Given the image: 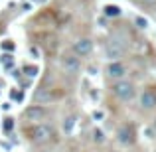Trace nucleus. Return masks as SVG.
<instances>
[{"mask_svg": "<svg viewBox=\"0 0 156 152\" xmlns=\"http://www.w3.org/2000/svg\"><path fill=\"white\" fill-rule=\"evenodd\" d=\"M24 118L30 122H36V125H40V122H44L48 118V109L42 105H32L28 107L26 111H24Z\"/></svg>", "mask_w": 156, "mask_h": 152, "instance_id": "3", "label": "nucleus"}, {"mask_svg": "<svg viewBox=\"0 0 156 152\" xmlns=\"http://www.w3.org/2000/svg\"><path fill=\"white\" fill-rule=\"evenodd\" d=\"M50 101H51V93H50V89L40 87L38 91L34 93V103H36V105H46V103H50Z\"/></svg>", "mask_w": 156, "mask_h": 152, "instance_id": "10", "label": "nucleus"}, {"mask_svg": "<svg viewBox=\"0 0 156 152\" xmlns=\"http://www.w3.org/2000/svg\"><path fill=\"white\" fill-rule=\"evenodd\" d=\"M22 71L26 73V77H30V79H32V77H36V75H38V71H40V69L36 67V65H34V67H32V65H26V67H24Z\"/></svg>", "mask_w": 156, "mask_h": 152, "instance_id": "13", "label": "nucleus"}, {"mask_svg": "<svg viewBox=\"0 0 156 152\" xmlns=\"http://www.w3.org/2000/svg\"><path fill=\"white\" fill-rule=\"evenodd\" d=\"M73 55H77V57H87V55H91V51H93V40H89V38H79L75 44H73Z\"/></svg>", "mask_w": 156, "mask_h": 152, "instance_id": "4", "label": "nucleus"}, {"mask_svg": "<svg viewBox=\"0 0 156 152\" xmlns=\"http://www.w3.org/2000/svg\"><path fill=\"white\" fill-rule=\"evenodd\" d=\"M140 107H142V109H146V111L154 109V107H156V91L146 89V91L140 95Z\"/></svg>", "mask_w": 156, "mask_h": 152, "instance_id": "9", "label": "nucleus"}, {"mask_svg": "<svg viewBox=\"0 0 156 152\" xmlns=\"http://www.w3.org/2000/svg\"><path fill=\"white\" fill-rule=\"evenodd\" d=\"M103 117H105L103 111H93V118H95V121H101Z\"/></svg>", "mask_w": 156, "mask_h": 152, "instance_id": "18", "label": "nucleus"}, {"mask_svg": "<svg viewBox=\"0 0 156 152\" xmlns=\"http://www.w3.org/2000/svg\"><path fill=\"white\" fill-rule=\"evenodd\" d=\"M125 73H126V67L121 61H111V63L107 65V75L115 81H121L122 77H125Z\"/></svg>", "mask_w": 156, "mask_h": 152, "instance_id": "6", "label": "nucleus"}, {"mask_svg": "<svg viewBox=\"0 0 156 152\" xmlns=\"http://www.w3.org/2000/svg\"><path fill=\"white\" fill-rule=\"evenodd\" d=\"M93 140L99 142V144H101V142H105V133L101 129H95V130H93Z\"/></svg>", "mask_w": 156, "mask_h": 152, "instance_id": "14", "label": "nucleus"}, {"mask_svg": "<svg viewBox=\"0 0 156 152\" xmlns=\"http://www.w3.org/2000/svg\"><path fill=\"white\" fill-rule=\"evenodd\" d=\"M103 14L107 16V18H117V16L122 14V10L119 6H115V4H109V6L103 8Z\"/></svg>", "mask_w": 156, "mask_h": 152, "instance_id": "12", "label": "nucleus"}, {"mask_svg": "<svg viewBox=\"0 0 156 152\" xmlns=\"http://www.w3.org/2000/svg\"><path fill=\"white\" fill-rule=\"evenodd\" d=\"M113 93H115V97L121 99V101H130L134 97V85L130 83V81L121 79L113 85Z\"/></svg>", "mask_w": 156, "mask_h": 152, "instance_id": "2", "label": "nucleus"}, {"mask_svg": "<svg viewBox=\"0 0 156 152\" xmlns=\"http://www.w3.org/2000/svg\"><path fill=\"white\" fill-rule=\"evenodd\" d=\"M122 53H125V48H122L121 44H117L115 40H111L105 46V55L109 57L111 61H119V57H122Z\"/></svg>", "mask_w": 156, "mask_h": 152, "instance_id": "8", "label": "nucleus"}, {"mask_svg": "<svg viewBox=\"0 0 156 152\" xmlns=\"http://www.w3.org/2000/svg\"><path fill=\"white\" fill-rule=\"evenodd\" d=\"M134 24H136L140 30H146V28H148V20L142 18V16H136V18H134Z\"/></svg>", "mask_w": 156, "mask_h": 152, "instance_id": "15", "label": "nucleus"}, {"mask_svg": "<svg viewBox=\"0 0 156 152\" xmlns=\"http://www.w3.org/2000/svg\"><path fill=\"white\" fill-rule=\"evenodd\" d=\"M61 67H63L65 73H69V75H75L77 71H79V57L77 55H65L61 57Z\"/></svg>", "mask_w": 156, "mask_h": 152, "instance_id": "7", "label": "nucleus"}, {"mask_svg": "<svg viewBox=\"0 0 156 152\" xmlns=\"http://www.w3.org/2000/svg\"><path fill=\"white\" fill-rule=\"evenodd\" d=\"M12 99H14V101H22L24 99V93L22 91H12Z\"/></svg>", "mask_w": 156, "mask_h": 152, "instance_id": "17", "label": "nucleus"}, {"mask_svg": "<svg viewBox=\"0 0 156 152\" xmlns=\"http://www.w3.org/2000/svg\"><path fill=\"white\" fill-rule=\"evenodd\" d=\"M51 136H53L51 125H44V122H40V125H36L34 129L30 130V140L36 142V144H44V142H48Z\"/></svg>", "mask_w": 156, "mask_h": 152, "instance_id": "1", "label": "nucleus"}, {"mask_svg": "<svg viewBox=\"0 0 156 152\" xmlns=\"http://www.w3.org/2000/svg\"><path fill=\"white\" fill-rule=\"evenodd\" d=\"M4 50H8V51H12V50H14V44H10V42H6V44H4Z\"/></svg>", "mask_w": 156, "mask_h": 152, "instance_id": "19", "label": "nucleus"}, {"mask_svg": "<svg viewBox=\"0 0 156 152\" xmlns=\"http://www.w3.org/2000/svg\"><path fill=\"white\" fill-rule=\"evenodd\" d=\"M117 140L121 142V144H125V146H130L134 142V130H133V126L130 125H122V126H119V130H117Z\"/></svg>", "mask_w": 156, "mask_h": 152, "instance_id": "5", "label": "nucleus"}, {"mask_svg": "<svg viewBox=\"0 0 156 152\" xmlns=\"http://www.w3.org/2000/svg\"><path fill=\"white\" fill-rule=\"evenodd\" d=\"M12 126H14V118H4V130H6V133H10L12 130Z\"/></svg>", "mask_w": 156, "mask_h": 152, "instance_id": "16", "label": "nucleus"}, {"mask_svg": "<svg viewBox=\"0 0 156 152\" xmlns=\"http://www.w3.org/2000/svg\"><path fill=\"white\" fill-rule=\"evenodd\" d=\"M75 125H77V117L75 115H69V117H65L63 122H61V130H63L65 134H71L73 129H75Z\"/></svg>", "mask_w": 156, "mask_h": 152, "instance_id": "11", "label": "nucleus"}]
</instances>
